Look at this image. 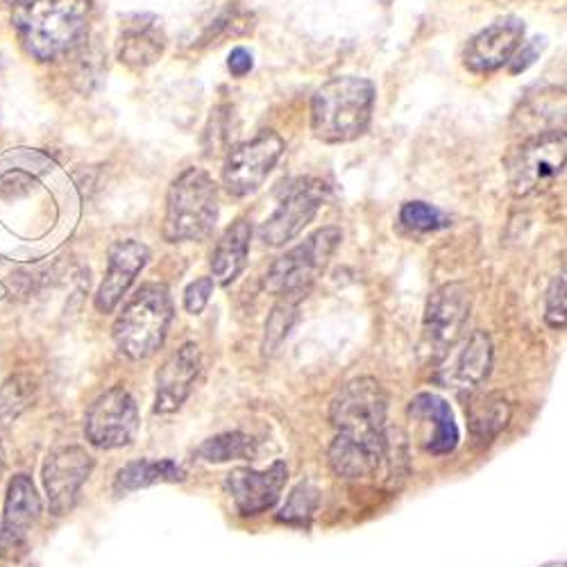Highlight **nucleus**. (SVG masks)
<instances>
[{"label": "nucleus", "mask_w": 567, "mask_h": 567, "mask_svg": "<svg viewBox=\"0 0 567 567\" xmlns=\"http://www.w3.org/2000/svg\"><path fill=\"white\" fill-rule=\"evenodd\" d=\"M218 220V186L205 168H186L166 196L164 239L168 243L200 241Z\"/></svg>", "instance_id": "nucleus-4"}, {"label": "nucleus", "mask_w": 567, "mask_h": 567, "mask_svg": "<svg viewBox=\"0 0 567 567\" xmlns=\"http://www.w3.org/2000/svg\"><path fill=\"white\" fill-rule=\"evenodd\" d=\"M139 431V409L123 386L109 388L89 406L84 418V434L93 447L116 450L130 445Z\"/></svg>", "instance_id": "nucleus-10"}, {"label": "nucleus", "mask_w": 567, "mask_h": 567, "mask_svg": "<svg viewBox=\"0 0 567 567\" xmlns=\"http://www.w3.org/2000/svg\"><path fill=\"white\" fill-rule=\"evenodd\" d=\"M465 413L472 438L479 445H488L509 425L513 411L502 393H472Z\"/></svg>", "instance_id": "nucleus-23"}, {"label": "nucleus", "mask_w": 567, "mask_h": 567, "mask_svg": "<svg viewBox=\"0 0 567 567\" xmlns=\"http://www.w3.org/2000/svg\"><path fill=\"white\" fill-rule=\"evenodd\" d=\"M35 395H37L35 379L25 375L10 377L3 384V388H0V416L16 418L35 402Z\"/></svg>", "instance_id": "nucleus-27"}, {"label": "nucleus", "mask_w": 567, "mask_h": 567, "mask_svg": "<svg viewBox=\"0 0 567 567\" xmlns=\"http://www.w3.org/2000/svg\"><path fill=\"white\" fill-rule=\"evenodd\" d=\"M284 155V139L275 130L259 132L255 139L239 143L225 159L223 184L236 198L259 191Z\"/></svg>", "instance_id": "nucleus-9"}, {"label": "nucleus", "mask_w": 567, "mask_h": 567, "mask_svg": "<svg viewBox=\"0 0 567 567\" xmlns=\"http://www.w3.org/2000/svg\"><path fill=\"white\" fill-rule=\"evenodd\" d=\"M567 143L563 132H540L524 141L506 159V175L515 198H529L545 193L565 168Z\"/></svg>", "instance_id": "nucleus-7"}, {"label": "nucleus", "mask_w": 567, "mask_h": 567, "mask_svg": "<svg viewBox=\"0 0 567 567\" xmlns=\"http://www.w3.org/2000/svg\"><path fill=\"white\" fill-rule=\"evenodd\" d=\"M0 3H5V0H0Z\"/></svg>", "instance_id": "nucleus-35"}, {"label": "nucleus", "mask_w": 567, "mask_h": 567, "mask_svg": "<svg viewBox=\"0 0 567 567\" xmlns=\"http://www.w3.org/2000/svg\"><path fill=\"white\" fill-rule=\"evenodd\" d=\"M386 416L388 397L382 384L372 377L352 379L336 393L329 406V420L338 434L377 447L386 445Z\"/></svg>", "instance_id": "nucleus-6"}, {"label": "nucleus", "mask_w": 567, "mask_h": 567, "mask_svg": "<svg viewBox=\"0 0 567 567\" xmlns=\"http://www.w3.org/2000/svg\"><path fill=\"white\" fill-rule=\"evenodd\" d=\"M148 261V245L134 239L116 241L112 248H109L105 279L96 293V309L100 313H112L118 307V302L128 295L134 279L148 266Z\"/></svg>", "instance_id": "nucleus-17"}, {"label": "nucleus", "mask_w": 567, "mask_h": 567, "mask_svg": "<svg viewBox=\"0 0 567 567\" xmlns=\"http://www.w3.org/2000/svg\"><path fill=\"white\" fill-rule=\"evenodd\" d=\"M211 295H214V279L211 277L196 279V282H191L189 286H186L184 309L193 313V316H196V313H202L209 304Z\"/></svg>", "instance_id": "nucleus-31"}, {"label": "nucleus", "mask_w": 567, "mask_h": 567, "mask_svg": "<svg viewBox=\"0 0 567 567\" xmlns=\"http://www.w3.org/2000/svg\"><path fill=\"white\" fill-rule=\"evenodd\" d=\"M252 66H255V59H252V53L245 48H234L230 57H227V69L234 75V78H243V75H248L252 71Z\"/></svg>", "instance_id": "nucleus-33"}, {"label": "nucleus", "mask_w": 567, "mask_h": 567, "mask_svg": "<svg viewBox=\"0 0 567 567\" xmlns=\"http://www.w3.org/2000/svg\"><path fill=\"white\" fill-rule=\"evenodd\" d=\"M545 320L549 327H565V275H558L547 291L545 302Z\"/></svg>", "instance_id": "nucleus-30"}, {"label": "nucleus", "mask_w": 567, "mask_h": 567, "mask_svg": "<svg viewBox=\"0 0 567 567\" xmlns=\"http://www.w3.org/2000/svg\"><path fill=\"white\" fill-rule=\"evenodd\" d=\"M524 39V23L515 16L495 21L468 41L463 50V66L472 73H493L511 62Z\"/></svg>", "instance_id": "nucleus-16"}, {"label": "nucleus", "mask_w": 567, "mask_h": 567, "mask_svg": "<svg viewBox=\"0 0 567 567\" xmlns=\"http://www.w3.org/2000/svg\"><path fill=\"white\" fill-rule=\"evenodd\" d=\"M186 479V470L171 459L162 461H130L125 468L118 470L114 490L118 495L134 493V490L155 486V484H180Z\"/></svg>", "instance_id": "nucleus-24"}, {"label": "nucleus", "mask_w": 567, "mask_h": 567, "mask_svg": "<svg viewBox=\"0 0 567 567\" xmlns=\"http://www.w3.org/2000/svg\"><path fill=\"white\" fill-rule=\"evenodd\" d=\"M341 241L343 234L338 227H323V230L313 232L270 266L266 291L282 300L300 302L316 284V279L325 273Z\"/></svg>", "instance_id": "nucleus-5"}, {"label": "nucleus", "mask_w": 567, "mask_h": 567, "mask_svg": "<svg viewBox=\"0 0 567 567\" xmlns=\"http://www.w3.org/2000/svg\"><path fill=\"white\" fill-rule=\"evenodd\" d=\"M318 495V488L313 486L311 481H300V484L291 490V495L286 499L282 513L277 515V520L293 524V527L309 524L313 513L318 509Z\"/></svg>", "instance_id": "nucleus-26"}, {"label": "nucleus", "mask_w": 567, "mask_h": 567, "mask_svg": "<svg viewBox=\"0 0 567 567\" xmlns=\"http://www.w3.org/2000/svg\"><path fill=\"white\" fill-rule=\"evenodd\" d=\"M173 320V302L162 284H146L132 295L112 327L116 348L128 359H148L162 348Z\"/></svg>", "instance_id": "nucleus-3"}, {"label": "nucleus", "mask_w": 567, "mask_h": 567, "mask_svg": "<svg viewBox=\"0 0 567 567\" xmlns=\"http://www.w3.org/2000/svg\"><path fill=\"white\" fill-rule=\"evenodd\" d=\"M295 307H298V302L282 300V304H277V307L273 309V316H270L266 323V336H264L266 354L277 352L279 345L284 343V338L289 336L291 327L295 323V311H298Z\"/></svg>", "instance_id": "nucleus-29"}, {"label": "nucleus", "mask_w": 567, "mask_h": 567, "mask_svg": "<svg viewBox=\"0 0 567 567\" xmlns=\"http://www.w3.org/2000/svg\"><path fill=\"white\" fill-rule=\"evenodd\" d=\"M388 443V434H386ZM386 456V445H368L361 440H354L350 436L338 434L334 438L332 447H329V468L336 477L345 481H359L368 477H377V472H382Z\"/></svg>", "instance_id": "nucleus-21"}, {"label": "nucleus", "mask_w": 567, "mask_h": 567, "mask_svg": "<svg viewBox=\"0 0 567 567\" xmlns=\"http://www.w3.org/2000/svg\"><path fill=\"white\" fill-rule=\"evenodd\" d=\"M445 357L447 361L438 370V384L452 388L454 393L472 395L479 391L493 368V341L486 332H472Z\"/></svg>", "instance_id": "nucleus-15"}, {"label": "nucleus", "mask_w": 567, "mask_h": 567, "mask_svg": "<svg viewBox=\"0 0 567 567\" xmlns=\"http://www.w3.org/2000/svg\"><path fill=\"white\" fill-rule=\"evenodd\" d=\"M375 84L357 75L325 82L311 100V130L323 143H348L368 130L375 112Z\"/></svg>", "instance_id": "nucleus-2"}, {"label": "nucleus", "mask_w": 567, "mask_h": 567, "mask_svg": "<svg viewBox=\"0 0 567 567\" xmlns=\"http://www.w3.org/2000/svg\"><path fill=\"white\" fill-rule=\"evenodd\" d=\"M289 479V465L275 461L266 470L236 468L225 477V493L241 515H259L279 502V495Z\"/></svg>", "instance_id": "nucleus-14"}, {"label": "nucleus", "mask_w": 567, "mask_h": 567, "mask_svg": "<svg viewBox=\"0 0 567 567\" xmlns=\"http://www.w3.org/2000/svg\"><path fill=\"white\" fill-rule=\"evenodd\" d=\"M91 14L93 0H16L12 25L25 53L50 62L84 44Z\"/></svg>", "instance_id": "nucleus-1"}, {"label": "nucleus", "mask_w": 567, "mask_h": 567, "mask_svg": "<svg viewBox=\"0 0 567 567\" xmlns=\"http://www.w3.org/2000/svg\"><path fill=\"white\" fill-rule=\"evenodd\" d=\"M202 368V354L196 343H184L164 361L157 372L155 411L175 413L191 395Z\"/></svg>", "instance_id": "nucleus-18"}, {"label": "nucleus", "mask_w": 567, "mask_h": 567, "mask_svg": "<svg viewBox=\"0 0 567 567\" xmlns=\"http://www.w3.org/2000/svg\"><path fill=\"white\" fill-rule=\"evenodd\" d=\"M91 470L93 456L80 445L59 447V450L48 454L44 463V486L50 513L59 518V515H66L73 509Z\"/></svg>", "instance_id": "nucleus-12"}, {"label": "nucleus", "mask_w": 567, "mask_h": 567, "mask_svg": "<svg viewBox=\"0 0 567 567\" xmlns=\"http://www.w3.org/2000/svg\"><path fill=\"white\" fill-rule=\"evenodd\" d=\"M5 468V456H3V447H0V472Z\"/></svg>", "instance_id": "nucleus-34"}, {"label": "nucleus", "mask_w": 567, "mask_h": 567, "mask_svg": "<svg viewBox=\"0 0 567 567\" xmlns=\"http://www.w3.org/2000/svg\"><path fill=\"white\" fill-rule=\"evenodd\" d=\"M409 416L418 422L422 447L431 454H450L459 445V425L443 397L436 393H418L409 404Z\"/></svg>", "instance_id": "nucleus-19"}, {"label": "nucleus", "mask_w": 567, "mask_h": 567, "mask_svg": "<svg viewBox=\"0 0 567 567\" xmlns=\"http://www.w3.org/2000/svg\"><path fill=\"white\" fill-rule=\"evenodd\" d=\"M252 241V225L248 218H239L220 236L214 252H211V279L214 284L230 286L243 273L248 264V252Z\"/></svg>", "instance_id": "nucleus-22"}, {"label": "nucleus", "mask_w": 567, "mask_h": 567, "mask_svg": "<svg viewBox=\"0 0 567 567\" xmlns=\"http://www.w3.org/2000/svg\"><path fill=\"white\" fill-rule=\"evenodd\" d=\"M41 513V499L28 475H16L10 481L5 499V515L0 524V558L21 561L30 549V529Z\"/></svg>", "instance_id": "nucleus-11"}, {"label": "nucleus", "mask_w": 567, "mask_h": 567, "mask_svg": "<svg viewBox=\"0 0 567 567\" xmlns=\"http://www.w3.org/2000/svg\"><path fill=\"white\" fill-rule=\"evenodd\" d=\"M166 32L152 14L128 16L118 37V59L130 69H148L164 55Z\"/></svg>", "instance_id": "nucleus-20"}, {"label": "nucleus", "mask_w": 567, "mask_h": 567, "mask_svg": "<svg viewBox=\"0 0 567 567\" xmlns=\"http://www.w3.org/2000/svg\"><path fill=\"white\" fill-rule=\"evenodd\" d=\"M543 39H533L529 41L527 46H520L518 48V53H515L511 57V73H522V71H527L529 66L536 62L538 55H540V50H543Z\"/></svg>", "instance_id": "nucleus-32"}, {"label": "nucleus", "mask_w": 567, "mask_h": 567, "mask_svg": "<svg viewBox=\"0 0 567 567\" xmlns=\"http://www.w3.org/2000/svg\"><path fill=\"white\" fill-rule=\"evenodd\" d=\"M198 459L207 463H227L236 459H248L255 454V440L243 431H225V434L211 436L198 450Z\"/></svg>", "instance_id": "nucleus-25"}, {"label": "nucleus", "mask_w": 567, "mask_h": 567, "mask_svg": "<svg viewBox=\"0 0 567 567\" xmlns=\"http://www.w3.org/2000/svg\"><path fill=\"white\" fill-rule=\"evenodd\" d=\"M470 318V293L463 284H445L431 295L425 311V341L438 354L450 352Z\"/></svg>", "instance_id": "nucleus-13"}, {"label": "nucleus", "mask_w": 567, "mask_h": 567, "mask_svg": "<svg viewBox=\"0 0 567 567\" xmlns=\"http://www.w3.org/2000/svg\"><path fill=\"white\" fill-rule=\"evenodd\" d=\"M400 223L404 227H409L413 232H436V230H443L447 227L450 220L445 218V214L436 207L427 205V202H420V200H413V202H406L400 211Z\"/></svg>", "instance_id": "nucleus-28"}, {"label": "nucleus", "mask_w": 567, "mask_h": 567, "mask_svg": "<svg viewBox=\"0 0 567 567\" xmlns=\"http://www.w3.org/2000/svg\"><path fill=\"white\" fill-rule=\"evenodd\" d=\"M327 200V184L316 177H302L286 186L279 205L264 225L259 227V239L268 248H282L304 232L320 207Z\"/></svg>", "instance_id": "nucleus-8"}]
</instances>
